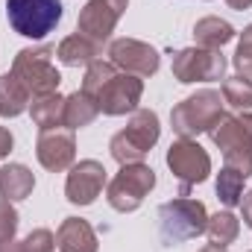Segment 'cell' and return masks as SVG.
<instances>
[{
  "label": "cell",
  "instance_id": "obj_1",
  "mask_svg": "<svg viewBox=\"0 0 252 252\" xmlns=\"http://www.w3.org/2000/svg\"><path fill=\"white\" fill-rule=\"evenodd\" d=\"M158 135H161L158 115L150 112V109H135L132 118H129V124H126V129H121L109 141L112 158L118 164H138L158 144Z\"/></svg>",
  "mask_w": 252,
  "mask_h": 252
},
{
  "label": "cell",
  "instance_id": "obj_2",
  "mask_svg": "<svg viewBox=\"0 0 252 252\" xmlns=\"http://www.w3.org/2000/svg\"><path fill=\"white\" fill-rule=\"evenodd\" d=\"M53 47H24L15 62H12V76L30 91V97H47V94H56L59 91V82H62V73L56 70L53 64Z\"/></svg>",
  "mask_w": 252,
  "mask_h": 252
},
{
  "label": "cell",
  "instance_id": "obj_3",
  "mask_svg": "<svg viewBox=\"0 0 252 252\" xmlns=\"http://www.w3.org/2000/svg\"><path fill=\"white\" fill-rule=\"evenodd\" d=\"M223 103H226V100L220 97V91H211V88L185 97V100H182L179 106H173V112H170V126H173V132H176L179 138H196V135H202V132H211V126L226 115V112H223Z\"/></svg>",
  "mask_w": 252,
  "mask_h": 252
},
{
  "label": "cell",
  "instance_id": "obj_4",
  "mask_svg": "<svg viewBox=\"0 0 252 252\" xmlns=\"http://www.w3.org/2000/svg\"><path fill=\"white\" fill-rule=\"evenodd\" d=\"M205 223H208L205 205L190 196L170 199L158 208V232L164 244H182V241L205 235Z\"/></svg>",
  "mask_w": 252,
  "mask_h": 252
},
{
  "label": "cell",
  "instance_id": "obj_5",
  "mask_svg": "<svg viewBox=\"0 0 252 252\" xmlns=\"http://www.w3.org/2000/svg\"><path fill=\"white\" fill-rule=\"evenodd\" d=\"M9 27L24 38H44L62 21V0H6Z\"/></svg>",
  "mask_w": 252,
  "mask_h": 252
},
{
  "label": "cell",
  "instance_id": "obj_6",
  "mask_svg": "<svg viewBox=\"0 0 252 252\" xmlns=\"http://www.w3.org/2000/svg\"><path fill=\"white\" fill-rule=\"evenodd\" d=\"M153 188H156V170L150 164H144V161H138V164H121L118 176L106 188V199H109V205L115 211L129 214V211H135L144 202V196Z\"/></svg>",
  "mask_w": 252,
  "mask_h": 252
},
{
  "label": "cell",
  "instance_id": "obj_7",
  "mask_svg": "<svg viewBox=\"0 0 252 252\" xmlns=\"http://www.w3.org/2000/svg\"><path fill=\"white\" fill-rule=\"evenodd\" d=\"M173 76L190 85V82H220L226 79V56L220 50H205V47H185L173 53Z\"/></svg>",
  "mask_w": 252,
  "mask_h": 252
},
{
  "label": "cell",
  "instance_id": "obj_8",
  "mask_svg": "<svg viewBox=\"0 0 252 252\" xmlns=\"http://www.w3.org/2000/svg\"><path fill=\"white\" fill-rule=\"evenodd\" d=\"M167 167L182 182V196H188V190L193 185H199V182L208 179V173H211V156L193 138H179L167 150Z\"/></svg>",
  "mask_w": 252,
  "mask_h": 252
},
{
  "label": "cell",
  "instance_id": "obj_9",
  "mask_svg": "<svg viewBox=\"0 0 252 252\" xmlns=\"http://www.w3.org/2000/svg\"><path fill=\"white\" fill-rule=\"evenodd\" d=\"M129 0H88L79 12V21H76V32L97 41L100 47L112 38L121 15L126 12Z\"/></svg>",
  "mask_w": 252,
  "mask_h": 252
},
{
  "label": "cell",
  "instance_id": "obj_10",
  "mask_svg": "<svg viewBox=\"0 0 252 252\" xmlns=\"http://www.w3.org/2000/svg\"><path fill=\"white\" fill-rule=\"evenodd\" d=\"M109 62L132 76H153L158 70V50L138 38H115L109 44Z\"/></svg>",
  "mask_w": 252,
  "mask_h": 252
},
{
  "label": "cell",
  "instance_id": "obj_11",
  "mask_svg": "<svg viewBox=\"0 0 252 252\" xmlns=\"http://www.w3.org/2000/svg\"><path fill=\"white\" fill-rule=\"evenodd\" d=\"M141 94H144V82L138 76H132V73H115L103 85V91L97 94V106H100L103 115H112V118L129 115V112L138 109Z\"/></svg>",
  "mask_w": 252,
  "mask_h": 252
},
{
  "label": "cell",
  "instance_id": "obj_12",
  "mask_svg": "<svg viewBox=\"0 0 252 252\" xmlns=\"http://www.w3.org/2000/svg\"><path fill=\"white\" fill-rule=\"evenodd\" d=\"M106 188V167L97 158H82L79 164L70 167L67 182H64V196L73 205H91Z\"/></svg>",
  "mask_w": 252,
  "mask_h": 252
},
{
  "label": "cell",
  "instance_id": "obj_13",
  "mask_svg": "<svg viewBox=\"0 0 252 252\" xmlns=\"http://www.w3.org/2000/svg\"><path fill=\"white\" fill-rule=\"evenodd\" d=\"M35 156L44 170H53V173L67 170L76 158L73 132L70 129H41V135L35 141Z\"/></svg>",
  "mask_w": 252,
  "mask_h": 252
},
{
  "label": "cell",
  "instance_id": "obj_14",
  "mask_svg": "<svg viewBox=\"0 0 252 252\" xmlns=\"http://www.w3.org/2000/svg\"><path fill=\"white\" fill-rule=\"evenodd\" d=\"M208 135H211L214 147H220L223 153L235 150V147H252V115L250 112H244L241 118L223 115L217 124L211 126Z\"/></svg>",
  "mask_w": 252,
  "mask_h": 252
},
{
  "label": "cell",
  "instance_id": "obj_15",
  "mask_svg": "<svg viewBox=\"0 0 252 252\" xmlns=\"http://www.w3.org/2000/svg\"><path fill=\"white\" fill-rule=\"evenodd\" d=\"M56 247L62 252H97V235L88 220L64 217L56 232Z\"/></svg>",
  "mask_w": 252,
  "mask_h": 252
},
{
  "label": "cell",
  "instance_id": "obj_16",
  "mask_svg": "<svg viewBox=\"0 0 252 252\" xmlns=\"http://www.w3.org/2000/svg\"><path fill=\"white\" fill-rule=\"evenodd\" d=\"M32 188H35V176L30 167H24V164H3L0 167V199H6V202L27 199Z\"/></svg>",
  "mask_w": 252,
  "mask_h": 252
},
{
  "label": "cell",
  "instance_id": "obj_17",
  "mask_svg": "<svg viewBox=\"0 0 252 252\" xmlns=\"http://www.w3.org/2000/svg\"><path fill=\"white\" fill-rule=\"evenodd\" d=\"M100 115V106L94 97H88L85 91H73L64 97V118H62V126L64 129H82V126H91Z\"/></svg>",
  "mask_w": 252,
  "mask_h": 252
},
{
  "label": "cell",
  "instance_id": "obj_18",
  "mask_svg": "<svg viewBox=\"0 0 252 252\" xmlns=\"http://www.w3.org/2000/svg\"><path fill=\"white\" fill-rule=\"evenodd\" d=\"M100 50H103V47H100L97 41H91V38L73 32V35H67L62 44L56 47V56H59V62L67 64V67H79V64H91L94 59H100Z\"/></svg>",
  "mask_w": 252,
  "mask_h": 252
},
{
  "label": "cell",
  "instance_id": "obj_19",
  "mask_svg": "<svg viewBox=\"0 0 252 252\" xmlns=\"http://www.w3.org/2000/svg\"><path fill=\"white\" fill-rule=\"evenodd\" d=\"M232 38H235V27L214 15L196 21V27H193V41H196V47H205V50H220Z\"/></svg>",
  "mask_w": 252,
  "mask_h": 252
},
{
  "label": "cell",
  "instance_id": "obj_20",
  "mask_svg": "<svg viewBox=\"0 0 252 252\" xmlns=\"http://www.w3.org/2000/svg\"><path fill=\"white\" fill-rule=\"evenodd\" d=\"M27 109H30V91L12 73H0V118H18Z\"/></svg>",
  "mask_w": 252,
  "mask_h": 252
},
{
  "label": "cell",
  "instance_id": "obj_21",
  "mask_svg": "<svg viewBox=\"0 0 252 252\" xmlns=\"http://www.w3.org/2000/svg\"><path fill=\"white\" fill-rule=\"evenodd\" d=\"M30 115H32V124L38 129H59L62 118H64V97H59V94L32 97Z\"/></svg>",
  "mask_w": 252,
  "mask_h": 252
},
{
  "label": "cell",
  "instance_id": "obj_22",
  "mask_svg": "<svg viewBox=\"0 0 252 252\" xmlns=\"http://www.w3.org/2000/svg\"><path fill=\"white\" fill-rule=\"evenodd\" d=\"M205 235H208L211 244H217V247H229V244H235L238 235H241V220H238L232 211H217L214 217H208V223H205Z\"/></svg>",
  "mask_w": 252,
  "mask_h": 252
},
{
  "label": "cell",
  "instance_id": "obj_23",
  "mask_svg": "<svg viewBox=\"0 0 252 252\" xmlns=\"http://www.w3.org/2000/svg\"><path fill=\"white\" fill-rule=\"evenodd\" d=\"M244 182H247V179H244L238 170H232V167H226V164H223V170H220V176H217V199H220L226 208L241 205Z\"/></svg>",
  "mask_w": 252,
  "mask_h": 252
},
{
  "label": "cell",
  "instance_id": "obj_24",
  "mask_svg": "<svg viewBox=\"0 0 252 252\" xmlns=\"http://www.w3.org/2000/svg\"><path fill=\"white\" fill-rule=\"evenodd\" d=\"M223 100H226L232 109H244V112H250L252 109V79L241 76V73L223 79Z\"/></svg>",
  "mask_w": 252,
  "mask_h": 252
},
{
  "label": "cell",
  "instance_id": "obj_25",
  "mask_svg": "<svg viewBox=\"0 0 252 252\" xmlns=\"http://www.w3.org/2000/svg\"><path fill=\"white\" fill-rule=\"evenodd\" d=\"M118 73V67L112 62H103V59H94V62L88 64V70H85V76H82V91L88 94V97H94L97 100V94L103 91V85L112 79Z\"/></svg>",
  "mask_w": 252,
  "mask_h": 252
},
{
  "label": "cell",
  "instance_id": "obj_26",
  "mask_svg": "<svg viewBox=\"0 0 252 252\" xmlns=\"http://www.w3.org/2000/svg\"><path fill=\"white\" fill-rule=\"evenodd\" d=\"M235 70L241 76L252 79V24L241 32V41H238V50H235Z\"/></svg>",
  "mask_w": 252,
  "mask_h": 252
},
{
  "label": "cell",
  "instance_id": "obj_27",
  "mask_svg": "<svg viewBox=\"0 0 252 252\" xmlns=\"http://www.w3.org/2000/svg\"><path fill=\"white\" fill-rule=\"evenodd\" d=\"M223 164L238 170L244 179L252 176V147H235V150H226L223 153Z\"/></svg>",
  "mask_w": 252,
  "mask_h": 252
},
{
  "label": "cell",
  "instance_id": "obj_28",
  "mask_svg": "<svg viewBox=\"0 0 252 252\" xmlns=\"http://www.w3.org/2000/svg\"><path fill=\"white\" fill-rule=\"evenodd\" d=\"M18 223H21V217H18L15 205H12V202H6V199H0V244L15 241Z\"/></svg>",
  "mask_w": 252,
  "mask_h": 252
},
{
  "label": "cell",
  "instance_id": "obj_29",
  "mask_svg": "<svg viewBox=\"0 0 252 252\" xmlns=\"http://www.w3.org/2000/svg\"><path fill=\"white\" fill-rule=\"evenodd\" d=\"M24 250L27 252H53L56 250V235L50 229H32L24 238Z\"/></svg>",
  "mask_w": 252,
  "mask_h": 252
},
{
  "label": "cell",
  "instance_id": "obj_30",
  "mask_svg": "<svg viewBox=\"0 0 252 252\" xmlns=\"http://www.w3.org/2000/svg\"><path fill=\"white\" fill-rule=\"evenodd\" d=\"M241 217H244V223L252 229V190H247L241 196Z\"/></svg>",
  "mask_w": 252,
  "mask_h": 252
},
{
  "label": "cell",
  "instance_id": "obj_31",
  "mask_svg": "<svg viewBox=\"0 0 252 252\" xmlns=\"http://www.w3.org/2000/svg\"><path fill=\"white\" fill-rule=\"evenodd\" d=\"M12 144H15V141H12V132H9L6 126H0V158H6V156L12 153Z\"/></svg>",
  "mask_w": 252,
  "mask_h": 252
},
{
  "label": "cell",
  "instance_id": "obj_32",
  "mask_svg": "<svg viewBox=\"0 0 252 252\" xmlns=\"http://www.w3.org/2000/svg\"><path fill=\"white\" fill-rule=\"evenodd\" d=\"M0 252H27V250H24V241H6V244H0Z\"/></svg>",
  "mask_w": 252,
  "mask_h": 252
},
{
  "label": "cell",
  "instance_id": "obj_33",
  "mask_svg": "<svg viewBox=\"0 0 252 252\" xmlns=\"http://www.w3.org/2000/svg\"><path fill=\"white\" fill-rule=\"evenodd\" d=\"M232 9H238V12H244V9H250L252 6V0H226Z\"/></svg>",
  "mask_w": 252,
  "mask_h": 252
},
{
  "label": "cell",
  "instance_id": "obj_34",
  "mask_svg": "<svg viewBox=\"0 0 252 252\" xmlns=\"http://www.w3.org/2000/svg\"><path fill=\"white\" fill-rule=\"evenodd\" d=\"M199 252H226V247H217V244H208V247H202Z\"/></svg>",
  "mask_w": 252,
  "mask_h": 252
}]
</instances>
